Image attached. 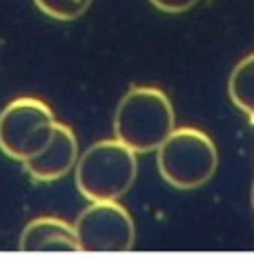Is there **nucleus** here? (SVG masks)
Returning a JSON list of instances; mask_svg holds the SVG:
<instances>
[{"label":"nucleus","mask_w":254,"mask_h":258,"mask_svg":"<svg viewBox=\"0 0 254 258\" xmlns=\"http://www.w3.org/2000/svg\"><path fill=\"white\" fill-rule=\"evenodd\" d=\"M176 127L170 96L159 87H132L114 114V136L134 154H152Z\"/></svg>","instance_id":"obj_1"},{"label":"nucleus","mask_w":254,"mask_h":258,"mask_svg":"<svg viewBox=\"0 0 254 258\" xmlns=\"http://www.w3.org/2000/svg\"><path fill=\"white\" fill-rule=\"evenodd\" d=\"M76 187L87 201H118L134 187L138 176V154L121 141L91 143L74 165Z\"/></svg>","instance_id":"obj_2"},{"label":"nucleus","mask_w":254,"mask_h":258,"mask_svg":"<svg viewBox=\"0 0 254 258\" xmlns=\"http://www.w3.org/2000/svg\"><path fill=\"white\" fill-rule=\"evenodd\" d=\"M159 174L167 185L190 191L203 187L219 169V149L196 127H174L156 147Z\"/></svg>","instance_id":"obj_3"},{"label":"nucleus","mask_w":254,"mask_h":258,"mask_svg":"<svg viewBox=\"0 0 254 258\" xmlns=\"http://www.w3.org/2000/svg\"><path fill=\"white\" fill-rule=\"evenodd\" d=\"M56 118L52 107L34 96H20L0 111V152L25 163L49 143Z\"/></svg>","instance_id":"obj_4"},{"label":"nucleus","mask_w":254,"mask_h":258,"mask_svg":"<svg viewBox=\"0 0 254 258\" xmlns=\"http://www.w3.org/2000/svg\"><path fill=\"white\" fill-rule=\"evenodd\" d=\"M72 227L80 251H129L136 240L132 214L118 201H89Z\"/></svg>","instance_id":"obj_5"},{"label":"nucleus","mask_w":254,"mask_h":258,"mask_svg":"<svg viewBox=\"0 0 254 258\" xmlns=\"http://www.w3.org/2000/svg\"><path fill=\"white\" fill-rule=\"evenodd\" d=\"M78 160V141L72 127L58 122L54 125V134L49 143L40 149L36 156L25 160V171L38 182H54L61 180L74 169Z\"/></svg>","instance_id":"obj_6"},{"label":"nucleus","mask_w":254,"mask_h":258,"mask_svg":"<svg viewBox=\"0 0 254 258\" xmlns=\"http://www.w3.org/2000/svg\"><path fill=\"white\" fill-rule=\"evenodd\" d=\"M18 247L23 251H80L74 227L56 216H40L27 223Z\"/></svg>","instance_id":"obj_7"},{"label":"nucleus","mask_w":254,"mask_h":258,"mask_svg":"<svg viewBox=\"0 0 254 258\" xmlns=\"http://www.w3.org/2000/svg\"><path fill=\"white\" fill-rule=\"evenodd\" d=\"M228 94L232 103L254 120V53L245 56L232 69L228 80Z\"/></svg>","instance_id":"obj_8"},{"label":"nucleus","mask_w":254,"mask_h":258,"mask_svg":"<svg viewBox=\"0 0 254 258\" xmlns=\"http://www.w3.org/2000/svg\"><path fill=\"white\" fill-rule=\"evenodd\" d=\"M36 7L54 20H76L87 12L91 0H34Z\"/></svg>","instance_id":"obj_9"},{"label":"nucleus","mask_w":254,"mask_h":258,"mask_svg":"<svg viewBox=\"0 0 254 258\" xmlns=\"http://www.w3.org/2000/svg\"><path fill=\"white\" fill-rule=\"evenodd\" d=\"M149 3L163 14H183L187 9H192L198 0H149Z\"/></svg>","instance_id":"obj_10"},{"label":"nucleus","mask_w":254,"mask_h":258,"mask_svg":"<svg viewBox=\"0 0 254 258\" xmlns=\"http://www.w3.org/2000/svg\"><path fill=\"white\" fill-rule=\"evenodd\" d=\"M250 201H252V209H254V182H252V189H250Z\"/></svg>","instance_id":"obj_11"}]
</instances>
